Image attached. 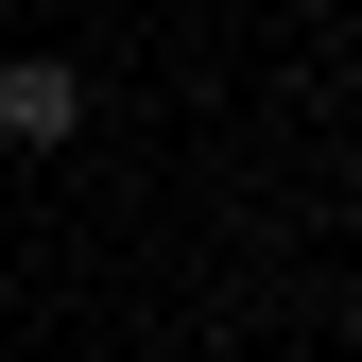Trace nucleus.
<instances>
[{
  "label": "nucleus",
  "mask_w": 362,
  "mask_h": 362,
  "mask_svg": "<svg viewBox=\"0 0 362 362\" xmlns=\"http://www.w3.org/2000/svg\"><path fill=\"white\" fill-rule=\"evenodd\" d=\"M0 139H18V156L86 139V69H69V52H0Z\"/></svg>",
  "instance_id": "obj_1"
}]
</instances>
